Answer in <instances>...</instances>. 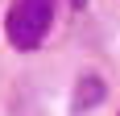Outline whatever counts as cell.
<instances>
[{"instance_id": "obj_2", "label": "cell", "mask_w": 120, "mask_h": 116, "mask_svg": "<svg viewBox=\"0 0 120 116\" xmlns=\"http://www.w3.org/2000/svg\"><path fill=\"white\" fill-rule=\"evenodd\" d=\"M104 95H108V83L99 79V75H79V83H75V100H71V112L83 116L87 108L104 104Z\"/></svg>"}, {"instance_id": "obj_3", "label": "cell", "mask_w": 120, "mask_h": 116, "mask_svg": "<svg viewBox=\"0 0 120 116\" xmlns=\"http://www.w3.org/2000/svg\"><path fill=\"white\" fill-rule=\"evenodd\" d=\"M71 4H75V8H87V0H71Z\"/></svg>"}, {"instance_id": "obj_1", "label": "cell", "mask_w": 120, "mask_h": 116, "mask_svg": "<svg viewBox=\"0 0 120 116\" xmlns=\"http://www.w3.org/2000/svg\"><path fill=\"white\" fill-rule=\"evenodd\" d=\"M54 12H58V0H8V12H4V37H8L12 50H37L46 42V33L54 29Z\"/></svg>"}]
</instances>
